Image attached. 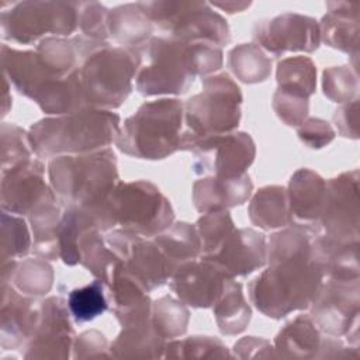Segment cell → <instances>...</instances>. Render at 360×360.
<instances>
[{
  "label": "cell",
  "mask_w": 360,
  "mask_h": 360,
  "mask_svg": "<svg viewBox=\"0 0 360 360\" xmlns=\"http://www.w3.org/2000/svg\"><path fill=\"white\" fill-rule=\"evenodd\" d=\"M202 91L184 104L187 129L181 134L180 149L193 142L232 132L240 120L242 93L226 73L208 76L202 80Z\"/></svg>",
  "instance_id": "7"
},
{
  "label": "cell",
  "mask_w": 360,
  "mask_h": 360,
  "mask_svg": "<svg viewBox=\"0 0 360 360\" xmlns=\"http://www.w3.org/2000/svg\"><path fill=\"white\" fill-rule=\"evenodd\" d=\"M82 59L76 69L89 108L120 107L132 90L139 66L136 48L79 37Z\"/></svg>",
  "instance_id": "1"
},
{
  "label": "cell",
  "mask_w": 360,
  "mask_h": 360,
  "mask_svg": "<svg viewBox=\"0 0 360 360\" xmlns=\"http://www.w3.org/2000/svg\"><path fill=\"white\" fill-rule=\"evenodd\" d=\"M104 238L110 249L118 256L122 269L148 291L170 278L167 262L153 240H146L124 229H112Z\"/></svg>",
  "instance_id": "13"
},
{
  "label": "cell",
  "mask_w": 360,
  "mask_h": 360,
  "mask_svg": "<svg viewBox=\"0 0 360 360\" xmlns=\"http://www.w3.org/2000/svg\"><path fill=\"white\" fill-rule=\"evenodd\" d=\"M215 7H219L222 10H226L228 13H235V11H243L246 7L250 6L248 1H225V3H214Z\"/></svg>",
  "instance_id": "50"
},
{
  "label": "cell",
  "mask_w": 360,
  "mask_h": 360,
  "mask_svg": "<svg viewBox=\"0 0 360 360\" xmlns=\"http://www.w3.org/2000/svg\"><path fill=\"white\" fill-rule=\"evenodd\" d=\"M229 277L224 270L207 259L181 264L169 278L176 295L187 305L208 308L221 295Z\"/></svg>",
  "instance_id": "18"
},
{
  "label": "cell",
  "mask_w": 360,
  "mask_h": 360,
  "mask_svg": "<svg viewBox=\"0 0 360 360\" xmlns=\"http://www.w3.org/2000/svg\"><path fill=\"white\" fill-rule=\"evenodd\" d=\"M150 323L163 339L177 338L187 329L188 311L183 301L163 297L152 304Z\"/></svg>",
  "instance_id": "37"
},
{
  "label": "cell",
  "mask_w": 360,
  "mask_h": 360,
  "mask_svg": "<svg viewBox=\"0 0 360 360\" xmlns=\"http://www.w3.org/2000/svg\"><path fill=\"white\" fill-rule=\"evenodd\" d=\"M1 63L4 76L14 84L18 93L34 101L53 82L59 80V77H55L48 70L37 51H18L3 45Z\"/></svg>",
  "instance_id": "21"
},
{
  "label": "cell",
  "mask_w": 360,
  "mask_h": 360,
  "mask_svg": "<svg viewBox=\"0 0 360 360\" xmlns=\"http://www.w3.org/2000/svg\"><path fill=\"white\" fill-rule=\"evenodd\" d=\"M82 3L22 1L1 13L4 39L32 44L45 34L69 35L79 27Z\"/></svg>",
  "instance_id": "10"
},
{
  "label": "cell",
  "mask_w": 360,
  "mask_h": 360,
  "mask_svg": "<svg viewBox=\"0 0 360 360\" xmlns=\"http://www.w3.org/2000/svg\"><path fill=\"white\" fill-rule=\"evenodd\" d=\"M309 307V316L319 330L333 336L350 333L359 321V280L329 278Z\"/></svg>",
  "instance_id": "14"
},
{
  "label": "cell",
  "mask_w": 360,
  "mask_h": 360,
  "mask_svg": "<svg viewBox=\"0 0 360 360\" xmlns=\"http://www.w3.org/2000/svg\"><path fill=\"white\" fill-rule=\"evenodd\" d=\"M321 330L309 315H298L287 323L276 336L274 350L277 356L307 359L316 357L321 349Z\"/></svg>",
  "instance_id": "28"
},
{
  "label": "cell",
  "mask_w": 360,
  "mask_h": 360,
  "mask_svg": "<svg viewBox=\"0 0 360 360\" xmlns=\"http://www.w3.org/2000/svg\"><path fill=\"white\" fill-rule=\"evenodd\" d=\"M323 93L335 103H349L357 93V73L350 66H335L323 72Z\"/></svg>",
  "instance_id": "43"
},
{
  "label": "cell",
  "mask_w": 360,
  "mask_h": 360,
  "mask_svg": "<svg viewBox=\"0 0 360 360\" xmlns=\"http://www.w3.org/2000/svg\"><path fill=\"white\" fill-rule=\"evenodd\" d=\"M326 181L309 169H300L290 180L287 200L291 224L314 225L321 215Z\"/></svg>",
  "instance_id": "23"
},
{
  "label": "cell",
  "mask_w": 360,
  "mask_h": 360,
  "mask_svg": "<svg viewBox=\"0 0 360 360\" xmlns=\"http://www.w3.org/2000/svg\"><path fill=\"white\" fill-rule=\"evenodd\" d=\"M184 104L176 98L145 103L129 117L117 136L125 155L139 159H165L180 149Z\"/></svg>",
  "instance_id": "6"
},
{
  "label": "cell",
  "mask_w": 360,
  "mask_h": 360,
  "mask_svg": "<svg viewBox=\"0 0 360 360\" xmlns=\"http://www.w3.org/2000/svg\"><path fill=\"white\" fill-rule=\"evenodd\" d=\"M107 17L108 10L103 4L97 1L82 3L79 11V27L86 38L105 41L108 37Z\"/></svg>",
  "instance_id": "44"
},
{
  "label": "cell",
  "mask_w": 360,
  "mask_h": 360,
  "mask_svg": "<svg viewBox=\"0 0 360 360\" xmlns=\"http://www.w3.org/2000/svg\"><path fill=\"white\" fill-rule=\"evenodd\" d=\"M323 273L314 259H285L269 269L249 285V295L266 316L280 319L292 311L308 308L315 300Z\"/></svg>",
  "instance_id": "4"
},
{
  "label": "cell",
  "mask_w": 360,
  "mask_h": 360,
  "mask_svg": "<svg viewBox=\"0 0 360 360\" xmlns=\"http://www.w3.org/2000/svg\"><path fill=\"white\" fill-rule=\"evenodd\" d=\"M166 357L174 359H221L231 357L226 346L215 338L211 336H191L181 340H173L166 343L165 347Z\"/></svg>",
  "instance_id": "40"
},
{
  "label": "cell",
  "mask_w": 360,
  "mask_h": 360,
  "mask_svg": "<svg viewBox=\"0 0 360 360\" xmlns=\"http://www.w3.org/2000/svg\"><path fill=\"white\" fill-rule=\"evenodd\" d=\"M108 37L114 38L121 46L136 48L145 44L152 31V21L139 4H124L108 11Z\"/></svg>",
  "instance_id": "29"
},
{
  "label": "cell",
  "mask_w": 360,
  "mask_h": 360,
  "mask_svg": "<svg viewBox=\"0 0 360 360\" xmlns=\"http://www.w3.org/2000/svg\"><path fill=\"white\" fill-rule=\"evenodd\" d=\"M333 120L343 136L357 138V100L346 103L336 110Z\"/></svg>",
  "instance_id": "49"
},
{
  "label": "cell",
  "mask_w": 360,
  "mask_h": 360,
  "mask_svg": "<svg viewBox=\"0 0 360 360\" xmlns=\"http://www.w3.org/2000/svg\"><path fill=\"white\" fill-rule=\"evenodd\" d=\"M249 217L255 225L263 229L291 225L285 188L280 186L260 188L249 204Z\"/></svg>",
  "instance_id": "31"
},
{
  "label": "cell",
  "mask_w": 360,
  "mask_h": 360,
  "mask_svg": "<svg viewBox=\"0 0 360 360\" xmlns=\"http://www.w3.org/2000/svg\"><path fill=\"white\" fill-rule=\"evenodd\" d=\"M235 354L240 359L249 357H278L270 342L266 339L248 336L235 345Z\"/></svg>",
  "instance_id": "48"
},
{
  "label": "cell",
  "mask_w": 360,
  "mask_h": 360,
  "mask_svg": "<svg viewBox=\"0 0 360 360\" xmlns=\"http://www.w3.org/2000/svg\"><path fill=\"white\" fill-rule=\"evenodd\" d=\"M218 328L225 335H236L245 330L250 321V307L246 302L242 285L229 278L212 305Z\"/></svg>",
  "instance_id": "32"
},
{
  "label": "cell",
  "mask_w": 360,
  "mask_h": 360,
  "mask_svg": "<svg viewBox=\"0 0 360 360\" xmlns=\"http://www.w3.org/2000/svg\"><path fill=\"white\" fill-rule=\"evenodd\" d=\"M56 200L53 190L44 180V166L37 159H25L1 172L3 211L24 215L31 214L39 204Z\"/></svg>",
  "instance_id": "17"
},
{
  "label": "cell",
  "mask_w": 360,
  "mask_h": 360,
  "mask_svg": "<svg viewBox=\"0 0 360 360\" xmlns=\"http://www.w3.org/2000/svg\"><path fill=\"white\" fill-rule=\"evenodd\" d=\"M278 90L308 98L316 86V69L307 56H294L281 60L277 66Z\"/></svg>",
  "instance_id": "35"
},
{
  "label": "cell",
  "mask_w": 360,
  "mask_h": 360,
  "mask_svg": "<svg viewBox=\"0 0 360 360\" xmlns=\"http://www.w3.org/2000/svg\"><path fill=\"white\" fill-rule=\"evenodd\" d=\"M252 188L253 184L246 173L233 179L210 176L194 183L193 201L202 214L221 211L243 204L250 197Z\"/></svg>",
  "instance_id": "24"
},
{
  "label": "cell",
  "mask_w": 360,
  "mask_h": 360,
  "mask_svg": "<svg viewBox=\"0 0 360 360\" xmlns=\"http://www.w3.org/2000/svg\"><path fill=\"white\" fill-rule=\"evenodd\" d=\"M153 242L167 262L170 277L181 264L195 260L202 252L197 228L187 222L172 224L162 233L156 235Z\"/></svg>",
  "instance_id": "27"
},
{
  "label": "cell",
  "mask_w": 360,
  "mask_h": 360,
  "mask_svg": "<svg viewBox=\"0 0 360 360\" xmlns=\"http://www.w3.org/2000/svg\"><path fill=\"white\" fill-rule=\"evenodd\" d=\"M253 38L259 46L277 56L290 51L314 52L319 45L321 32L314 18L285 13L271 20L257 21Z\"/></svg>",
  "instance_id": "16"
},
{
  "label": "cell",
  "mask_w": 360,
  "mask_h": 360,
  "mask_svg": "<svg viewBox=\"0 0 360 360\" xmlns=\"http://www.w3.org/2000/svg\"><path fill=\"white\" fill-rule=\"evenodd\" d=\"M68 301L51 297L39 302V318L28 340L25 359H68L73 343Z\"/></svg>",
  "instance_id": "15"
},
{
  "label": "cell",
  "mask_w": 360,
  "mask_h": 360,
  "mask_svg": "<svg viewBox=\"0 0 360 360\" xmlns=\"http://www.w3.org/2000/svg\"><path fill=\"white\" fill-rule=\"evenodd\" d=\"M329 13L322 18L319 28L321 37L326 45L338 48L347 53L357 52L359 17L357 3H328Z\"/></svg>",
  "instance_id": "25"
},
{
  "label": "cell",
  "mask_w": 360,
  "mask_h": 360,
  "mask_svg": "<svg viewBox=\"0 0 360 360\" xmlns=\"http://www.w3.org/2000/svg\"><path fill=\"white\" fill-rule=\"evenodd\" d=\"M202 259L217 264L229 277L250 274L266 263L267 248L264 235L249 228H235L215 253L202 256Z\"/></svg>",
  "instance_id": "19"
},
{
  "label": "cell",
  "mask_w": 360,
  "mask_h": 360,
  "mask_svg": "<svg viewBox=\"0 0 360 360\" xmlns=\"http://www.w3.org/2000/svg\"><path fill=\"white\" fill-rule=\"evenodd\" d=\"M165 339L155 330L150 321L124 326V330L111 345V356L128 359L160 357L165 352Z\"/></svg>",
  "instance_id": "30"
},
{
  "label": "cell",
  "mask_w": 360,
  "mask_h": 360,
  "mask_svg": "<svg viewBox=\"0 0 360 360\" xmlns=\"http://www.w3.org/2000/svg\"><path fill=\"white\" fill-rule=\"evenodd\" d=\"M28 134L14 124L1 125V172L31 158Z\"/></svg>",
  "instance_id": "42"
},
{
  "label": "cell",
  "mask_w": 360,
  "mask_h": 360,
  "mask_svg": "<svg viewBox=\"0 0 360 360\" xmlns=\"http://www.w3.org/2000/svg\"><path fill=\"white\" fill-rule=\"evenodd\" d=\"M298 136L309 148L319 149L335 138V131L326 121L311 118L298 128Z\"/></svg>",
  "instance_id": "46"
},
{
  "label": "cell",
  "mask_w": 360,
  "mask_h": 360,
  "mask_svg": "<svg viewBox=\"0 0 360 360\" xmlns=\"http://www.w3.org/2000/svg\"><path fill=\"white\" fill-rule=\"evenodd\" d=\"M197 232L201 239L202 256H211L221 246L224 239L235 229L233 221L226 210L205 212L197 222Z\"/></svg>",
  "instance_id": "41"
},
{
  "label": "cell",
  "mask_w": 360,
  "mask_h": 360,
  "mask_svg": "<svg viewBox=\"0 0 360 360\" xmlns=\"http://www.w3.org/2000/svg\"><path fill=\"white\" fill-rule=\"evenodd\" d=\"M318 233L345 243H359V172L326 183L322 211L312 225Z\"/></svg>",
  "instance_id": "12"
},
{
  "label": "cell",
  "mask_w": 360,
  "mask_h": 360,
  "mask_svg": "<svg viewBox=\"0 0 360 360\" xmlns=\"http://www.w3.org/2000/svg\"><path fill=\"white\" fill-rule=\"evenodd\" d=\"M135 84L143 96L183 94L195 77L190 45L170 38H150L141 46Z\"/></svg>",
  "instance_id": "8"
},
{
  "label": "cell",
  "mask_w": 360,
  "mask_h": 360,
  "mask_svg": "<svg viewBox=\"0 0 360 360\" xmlns=\"http://www.w3.org/2000/svg\"><path fill=\"white\" fill-rule=\"evenodd\" d=\"M1 346L17 349L28 342L39 318V302L18 292L14 287L1 285Z\"/></svg>",
  "instance_id": "20"
},
{
  "label": "cell",
  "mask_w": 360,
  "mask_h": 360,
  "mask_svg": "<svg viewBox=\"0 0 360 360\" xmlns=\"http://www.w3.org/2000/svg\"><path fill=\"white\" fill-rule=\"evenodd\" d=\"M87 208L100 231L120 226L142 238L162 233L174 218L170 201L146 180L117 183L104 201Z\"/></svg>",
  "instance_id": "3"
},
{
  "label": "cell",
  "mask_w": 360,
  "mask_h": 360,
  "mask_svg": "<svg viewBox=\"0 0 360 360\" xmlns=\"http://www.w3.org/2000/svg\"><path fill=\"white\" fill-rule=\"evenodd\" d=\"M186 150L194 153L195 174L233 179L243 176L255 159V143L246 132H228L193 142Z\"/></svg>",
  "instance_id": "11"
},
{
  "label": "cell",
  "mask_w": 360,
  "mask_h": 360,
  "mask_svg": "<svg viewBox=\"0 0 360 360\" xmlns=\"http://www.w3.org/2000/svg\"><path fill=\"white\" fill-rule=\"evenodd\" d=\"M148 18L167 38L183 44L207 41L218 46L231 39L226 21L204 1H142L138 3Z\"/></svg>",
  "instance_id": "9"
},
{
  "label": "cell",
  "mask_w": 360,
  "mask_h": 360,
  "mask_svg": "<svg viewBox=\"0 0 360 360\" xmlns=\"http://www.w3.org/2000/svg\"><path fill=\"white\" fill-rule=\"evenodd\" d=\"M53 281L52 267L42 259L10 260L3 263L1 285H11L28 297L46 294Z\"/></svg>",
  "instance_id": "26"
},
{
  "label": "cell",
  "mask_w": 360,
  "mask_h": 360,
  "mask_svg": "<svg viewBox=\"0 0 360 360\" xmlns=\"http://www.w3.org/2000/svg\"><path fill=\"white\" fill-rule=\"evenodd\" d=\"M80 263L91 274L108 284L120 263L118 256L110 249L98 228H90L83 232L79 240Z\"/></svg>",
  "instance_id": "34"
},
{
  "label": "cell",
  "mask_w": 360,
  "mask_h": 360,
  "mask_svg": "<svg viewBox=\"0 0 360 360\" xmlns=\"http://www.w3.org/2000/svg\"><path fill=\"white\" fill-rule=\"evenodd\" d=\"M30 233L22 218L15 214L1 212V262L17 260L30 250Z\"/></svg>",
  "instance_id": "39"
},
{
  "label": "cell",
  "mask_w": 360,
  "mask_h": 360,
  "mask_svg": "<svg viewBox=\"0 0 360 360\" xmlns=\"http://www.w3.org/2000/svg\"><path fill=\"white\" fill-rule=\"evenodd\" d=\"M229 68L245 83L263 82L270 76L271 59L255 44H242L229 52Z\"/></svg>",
  "instance_id": "36"
},
{
  "label": "cell",
  "mask_w": 360,
  "mask_h": 360,
  "mask_svg": "<svg viewBox=\"0 0 360 360\" xmlns=\"http://www.w3.org/2000/svg\"><path fill=\"white\" fill-rule=\"evenodd\" d=\"M55 202L56 200L45 201L30 214L34 233V250L42 259L49 260L60 257L59 226L62 215Z\"/></svg>",
  "instance_id": "33"
},
{
  "label": "cell",
  "mask_w": 360,
  "mask_h": 360,
  "mask_svg": "<svg viewBox=\"0 0 360 360\" xmlns=\"http://www.w3.org/2000/svg\"><path fill=\"white\" fill-rule=\"evenodd\" d=\"M120 117L108 110H83L44 118L28 132L38 156L80 155L110 146L120 134Z\"/></svg>",
  "instance_id": "2"
},
{
  "label": "cell",
  "mask_w": 360,
  "mask_h": 360,
  "mask_svg": "<svg viewBox=\"0 0 360 360\" xmlns=\"http://www.w3.org/2000/svg\"><path fill=\"white\" fill-rule=\"evenodd\" d=\"M73 349L76 359H98L111 356L107 353V340L104 335L97 330H87L82 333L76 339Z\"/></svg>",
  "instance_id": "47"
},
{
  "label": "cell",
  "mask_w": 360,
  "mask_h": 360,
  "mask_svg": "<svg viewBox=\"0 0 360 360\" xmlns=\"http://www.w3.org/2000/svg\"><path fill=\"white\" fill-rule=\"evenodd\" d=\"M108 285L112 311L122 326L150 321L152 302L148 290L132 274L125 271L120 263Z\"/></svg>",
  "instance_id": "22"
},
{
  "label": "cell",
  "mask_w": 360,
  "mask_h": 360,
  "mask_svg": "<svg viewBox=\"0 0 360 360\" xmlns=\"http://www.w3.org/2000/svg\"><path fill=\"white\" fill-rule=\"evenodd\" d=\"M107 284L101 280H94L91 284L70 291L68 307L76 322H87L107 311L108 304L104 295Z\"/></svg>",
  "instance_id": "38"
},
{
  "label": "cell",
  "mask_w": 360,
  "mask_h": 360,
  "mask_svg": "<svg viewBox=\"0 0 360 360\" xmlns=\"http://www.w3.org/2000/svg\"><path fill=\"white\" fill-rule=\"evenodd\" d=\"M53 193L68 205L94 207L117 186V160L111 149L60 155L49 163Z\"/></svg>",
  "instance_id": "5"
},
{
  "label": "cell",
  "mask_w": 360,
  "mask_h": 360,
  "mask_svg": "<svg viewBox=\"0 0 360 360\" xmlns=\"http://www.w3.org/2000/svg\"><path fill=\"white\" fill-rule=\"evenodd\" d=\"M273 108L287 125H300L308 114V98L298 97L277 89L273 97Z\"/></svg>",
  "instance_id": "45"
}]
</instances>
